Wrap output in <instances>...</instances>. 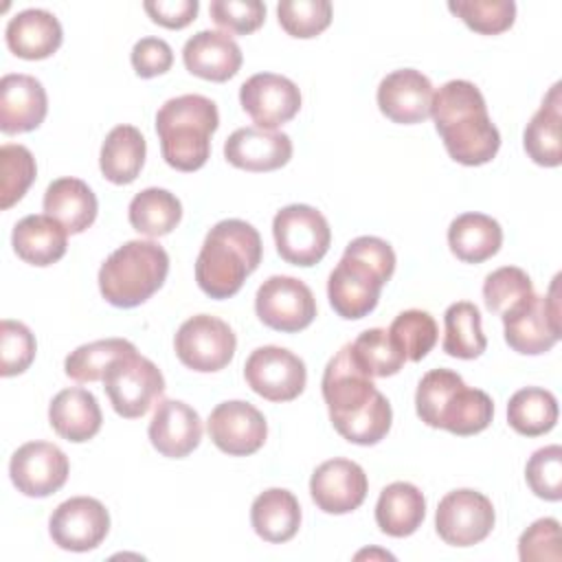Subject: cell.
Listing matches in <instances>:
<instances>
[{
	"instance_id": "cell-1",
	"label": "cell",
	"mask_w": 562,
	"mask_h": 562,
	"mask_svg": "<svg viewBox=\"0 0 562 562\" xmlns=\"http://www.w3.org/2000/svg\"><path fill=\"white\" fill-rule=\"evenodd\" d=\"M321 386L329 422L340 437L358 446H373L386 437L391 404L351 358L349 342L327 362Z\"/></svg>"
},
{
	"instance_id": "cell-2",
	"label": "cell",
	"mask_w": 562,
	"mask_h": 562,
	"mask_svg": "<svg viewBox=\"0 0 562 562\" xmlns=\"http://www.w3.org/2000/svg\"><path fill=\"white\" fill-rule=\"evenodd\" d=\"M430 116L452 160L479 167L496 156L501 134L487 114L481 90L472 81H446L432 97Z\"/></svg>"
},
{
	"instance_id": "cell-3",
	"label": "cell",
	"mask_w": 562,
	"mask_h": 562,
	"mask_svg": "<svg viewBox=\"0 0 562 562\" xmlns=\"http://www.w3.org/2000/svg\"><path fill=\"white\" fill-rule=\"evenodd\" d=\"M261 237L244 220H222L204 237L195 261V281L211 299L237 294L261 263Z\"/></svg>"
},
{
	"instance_id": "cell-4",
	"label": "cell",
	"mask_w": 562,
	"mask_h": 562,
	"mask_svg": "<svg viewBox=\"0 0 562 562\" xmlns=\"http://www.w3.org/2000/svg\"><path fill=\"white\" fill-rule=\"evenodd\" d=\"M415 408L426 426L459 437L483 432L494 417L492 397L481 389H470L450 369H432L419 380Z\"/></svg>"
},
{
	"instance_id": "cell-5",
	"label": "cell",
	"mask_w": 562,
	"mask_h": 562,
	"mask_svg": "<svg viewBox=\"0 0 562 562\" xmlns=\"http://www.w3.org/2000/svg\"><path fill=\"white\" fill-rule=\"evenodd\" d=\"M217 125L220 112L209 97L182 94L165 101L156 112V134L165 162L178 171L204 167Z\"/></svg>"
},
{
	"instance_id": "cell-6",
	"label": "cell",
	"mask_w": 562,
	"mask_h": 562,
	"mask_svg": "<svg viewBox=\"0 0 562 562\" xmlns=\"http://www.w3.org/2000/svg\"><path fill=\"white\" fill-rule=\"evenodd\" d=\"M167 272L169 255L160 244L132 239L101 263L99 290L114 307H136L162 288Z\"/></svg>"
},
{
	"instance_id": "cell-7",
	"label": "cell",
	"mask_w": 562,
	"mask_h": 562,
	"mask_svg": "<svg viewBox=\"0 0 562 562\" xmlns=\"http://www.w3.org/2000/svg\"><path fill=\"white\" fill-rule=\"evenodd\" d=\"M103 389L112 408L125 417H143L165 393V378L160 369L136 351L116 358L105 375Z\"/></svg>"
},
{
	"instance_id": "cell-8",
	"label": "cell",
	"mask_w": 562,
	"mask_h": 562,
	"mask_svg": "<svg viewBox=\"0 0 562 562\" xmlns=\"http://www.w3.org/2000/svg\"><path fill=\"white\" fill-rule=\"evenodd\" d=\"M277 252L292 266H316L329 250L331 228L321 211L310 204H290L272 220Z\"/></svg>"
},
{
	"instance_id": "cell-9",
	"label": "cell",
	"mask_w": 562,
	"mask_h": 562,
	"mask_svg": "<svg viewBox=\"0 0 562 562\" xmlns=\"http://www.w3.org/2000/svg\"><path fill=\"white\" fill-rule=\"evenodd\" d=\"M558 281L555 274L549 294H533L512 312L503 314L505 342L525 356H540L549 351L560 340V301H558Z\"/></svg>"
},
{
	"instance_id": "cell-10",
	"label": "cell",
	"mask_w": 562,
	"mask_h": 562,
	"mask_svg": "<svg viewBox=\"0 0 562 562\" xmlns=\"http://www.w3.org/2000/svg\"><path fill=\"white\" fill-rule=\"evenodd\" d=\"M237 338L228 323L211 314L187 318L173 338L178 360L198 373H213L224 369L235 356Z\"/></svg>"
},
{
	"instance_id": "cell-11",
	"label": "cell",
	"mask_w": 562,
	"mask_h": 562,
	"mask_svg": "<svg viewBox=\"0 0 562 562\" xmlns=\"http://www.w3.org/2000/svg\"><path fill=\"white\" fill-rule=\"evenodd\" d=\"M255 312L266 327L294 334L316 318V299L301 279L274 274L259 285Z\"/></svg>"
},
{
	"instance_id": "cell-12",
	"label": "cell",
	"mask_w": 562,
	"mask_h": 562,
	"mask_svg": "<svg viewBox=\"0 0 562 562\" xmlns=\"http://www.w3.org/2000/svg\"><path fill=\"white\" fill-rule=\"evenodd\" d=\"M492 501L476 490L448 492L435 512V529L446 544L472 547L485 540L494 527Z\"/></svg>"
},
{
	"instance_id": "cell-13",
	"label": "cell",
	"mask_w": 562,
	"mask_h": 562,
	"mask_svg": "<svg viewBox=\"0 0 562 562\" xmlns=\"http://www.w3.org/2000/svg\"><path fill=\"white\" fill-rule=\"evenodd\" d=\"M248 386L268 402H290L299 397L307 382L305 362L290 349L266 345L255 349L246 364Z\"/></svg>"
},
{
	"instance_id": "cell-14",
	"label": "cell",
	"mask_w": 562,
	"mask_h": 562,
	"mask_svg": "<svg viewBox=\"0 0 562 562\" xmlns=\"http://www.w3.org/2000/svg\"><path fill=\"white\" fill-rule=\"evenodd\" d=\"M389 279L362 259L342 252L338 266L327 281V296L334 312L347 321L371 314L380 301V292Z\"/></svg>"
},
{
	"instance_id": "cell-15",
	"label": "cell",
	"mask_w": 562,
	"mask_h": 562,
	"mask_svg": "<svg viewBox=\"0 0 562 562\" xmlns=\"http://www.w3.org/2000/svg\"><path fill=\"white\" fill-rule=\"evenodd\" d=\"M53 542L66 551H92L110 531L105 505L90 496H75L55 507L48 520Z\"/></svg>"
},
{
	"instance_id": "cell-16",
	"label": "cell",
	"mask_w": 562,
	"mask_h": 562,
	"mask_svg": "<svg viewBox=\"0 0 562 562\" xmlns=\"http://www.w3.org/2000/svg\"><path fill=\"white\" fill-rule=\"evenodd\" d=\"M239 103L257 127L274 130L299 114L301 90L283 75L257 72L241 83Z\"/></svg>"
},
{
	"instance_id": "cell-17",
	"label": "cell",
	"mask_w": 562,
	"mask_h": 562,
	"mask_svg": "<svg viewBox=\"0 0 562 562\" xmlns=\"http://www.w3.org/2000/svg\"><path fill=\"white\" fill-rule=\"evenodd\" d=\"M68 457L48 441H29L20 446L9 463L13 485L31 498H44L61 490L68 479Z\"/></svg>"
},
{
	"instance_id": "cell-18",
	"label": "cell",
	"mask_w": 562,
	"mask_h": 562,
	"mask_svg": "<svg viewBox=\"0 0 562 562\" xmlns=\"http://www.w3.org/2000/svg\"><path fill=\"white\" fill-rule=\"evenodd\" d=\"M206 428L211 441L231 457L257 452L268 437V424L261 411L241 400L217 404L209 415Z\"/></svg>"
},
{
	"instance_id": "cell-19",
	"label": "cell",
	"mask_w": 562,
	"mask_h": 562,
	"mask_svg": "<svg viewBox=\"0 0 562 562\" xmlns=\"http://www.w3.org/2000/svg\"><path fill=\"white\" fill-rule=\"evenodd\" d=\"M369 481L364 470L349 459H329L321 463L310 479V494L325 514H349L367 498Z\"/></svg>"
},
{
	"instance_id": "cell-20",
	"label": "cell",
	"mask_w": 562,
	"mask_h": 562,
	"mask_svg": "<svg viewBox=\"0 0 562 562\" xmlns=\"http://www.w3.org/2000/svg\"><path fill=\"white\" fill-rule=\"evenodd\" d=\"M432 83L415 68H400L389 72L378 86L380 112L400 125H415L430 116Z\"/></svg>"
},
{
	"instance_id": "cell-21",
	"label": "cell",
	"mask_w": 562,
	"mask_h": 562,
	"mask_svg": "<svg viewBox=\"0 0 562 562\" xmlns=\"http://www.w3.org/2000/svg\"><path fill=\"white\" fill-rule=\"evenodd\" d=\"M224 158L244 171H274L292 158V140L288 134L263 127H239L224 143Z\"/></svg>"
},
{
	"instance_id": "cell-22",
	"label": "cell",
	"mask_w": 562,
	"mask_h": 562,
	"mask_svg": "<svg viewBox=\"0 0 562 562\" xmlns=\"http://www.w3.org/2000/svg\"><path fill=\"white\" fill-rule=\"evenodd\" d=\"M48 112L44 86L31 75H4L0 79V130L24 134L42 125Z\"/></svg>"
},
{
	"instance_id": "cell-23",
	"label": "cell",
	"mask_w": 562,
	"mask_h": 562,
	"mask_svg": "<svg viewBox=\"0 0 562 562\" xmlns=\"http://www.w3.org/2000/svg\"><path fill=\"white\" fill-rule=\"evenodd\" d=\"M151 446L169 459L191 454L202 439L200 415L180 400H162L149 422Z\"/></svg>"
},
{
	"instance_id": "cell-24",
	"label": "cell",
	"mask_w": 562,
	"mask_h": 562,
	"mask_svg": "<svg viewBox=\"0 0 562 562\" xmlns=\"http://www.w3.org/2000/svg\"><path fill=\"white\" fill-rule=\"evenodd\" d=\"M187 70L206 81H228L241 68V48L224 31H200L182 48Z\"/></svg>"
},
{
	"instance_id": "cell-25",
	"label": "cell",
	"mask_w": 562,
	"mask_h": 562,
	"mask_svg": "<svg viewBox=\"0 0 562 562\" xmlns=\"http://www.w3.org/2000/svg\"><path fill=\"white\" fill-rule=\"evenodd\" d=\"M7 46L22 59H46L64 40L59 20L46 9H24L15 13L4 31Z\"/></svg>"
},
{
	"instance_id": "cell-26",
	"label": "cell",
	"mask_w": 562,
	"mask_h": 562,
	"mask_svg": "<svg viewBox=\"0 0 562 562\" xmlns=\"http://www.w3.org/2000/svg\"><path fill=\"white\" fill-rule=\"evenodd\" d=\"M53 430L72 443H83L101 430V408L97 397L79 386L59 391L48 406Z\"/></svg>"
},
{
	"instance_id": "cell-27",
	"label": "cell",
	"mask_w": 562,
	"mask_h": 562,
	"mask_svg": "<svg viewBox=\"0 0 562 562\" xmlns=\"http://www.w3.org/2000/svg\"><path fill=\"white\" fill-rule=\"evenodd\" d=\"M68 231L50 215H26L13 226L15 255L31 266H53L66 255Z\"/></svg>"
},
{
	"instance_id": "cell-28",
	"label": "cell",
	"mask_w": 562,
	"mask_h": 562,
	"mask_svg": "<svg viewBox=\"0 0 562 562\" xmlns=\"http://www.w3.org/2000/svg\"><path fill=\"white\" fill-rule=\"evenodd\" d=\"M44 211L70 235L83 233L97 220L99 202L92 189L79 178H57L46 187Z\"/></svg>"
},
{
	"instance_id": "cell-29",
	"label": "cell",
	"mask_w": 562,
	"mask_h": 562,
	"mask_svg": "<svg viewBox=\"0 0 562 562\" xmlns=\"http://www.w3.org/2000/svg\"><path fill=\"white\" fill-rule=\"evenodd\" d=\"M522 145L527 156L540 167H558L562 162V97L560 83L547 92L540 110L525 127Z\"/></svg>"
},
{
	"instance_id": "cell-30",
	"label": "cell",
	"mask_w": 562,
	"mask_h": 562,
	"mask_svg": "<svg viewBox=\"0 0 562 562\" xmlns=\"http://www.w3.org/2000/svg\"><path fill=\"white\" fill-rule=\"evenodd\" d=\"M426 516V498L422 490L406 481H395L380 492L375 505V522L382 533L406 538L419 529Z\"/></svg>"
},
{
	"instance_id": "cell-31",
	"label": "cell",
	"mask_w": 562,
	"mask_h": 562,
	"mask_svg": "<svg viewBox=\"0 0 562 562\" xmlns=\"http://www.w3.org/2000/svg\"><path fill=\"white\" fill-rule=\"evenodd\" d=\"M250 525L266 542H288L301 527V507L292 492L270 487L261 492L250 507Z\"/></svg>"
},
{
	"instance_id": "cell-32",
	"label": "cell",
	"mask_w": 562,
	"mask_h": 562,
	"mask_svg": "<svg viewBox=\"0 0 562 562\" xmlns=\"http://www.w3.org/2000/svg\"><path fill=\"white\" fill-rule=\"evenodd\" d=\"M503 244L501 224L485 213H463L448 226V246L465 263H481L494 257Z\"/></svg>"
},
{
	"instance_id": "cell-33",
	"label": "cell",
	"mask_w": 562,
	"mask_h": 562,
	"mask_svg": "<svg viewBox=\"0 0 562 562\" xmlns=\"http://www.w3.org/2000/svg\"><path fill=\"white\" fill-rule=\"evenodd\" d=\"M145 136L134 125H116L101 145L99 167L105 180L114 184H130L138 178L145 165Z\"/></svg>"
},
{
	"instance_id": "cell-34",
	"label": "cell",
	"mask_w": 562,
	"mask_h": 562,
	"mask_svg": "<svg viewBox=\"0 0 562 562\" xmlns=\"http://www.w3.org/2000/svg\"><path fill=\"white\" fill-rule=\"evenodd\" d=\"M127 217L134 231L147 237H162L169 235L182 217V204L180 200L158 187H149L138 191L127 209Z\"/></svg>"
},
{
	"instance_id": "cell-35",
	"label": "cell",
	"mask_w": 562,
	"mask_h": 562,
	"mask_svg": "<svg viewBox=\"0 0 562 562\" xmlns=\"http://www.w3.org/2000/svg\"><path fill=\"white\" fill-rule=\"evenodd\" d=\"M509 426L525 437H540L558 422V400L551 391L527 386L516 391L507 404Z\"/></svg>"
},
{
	"instance_id": "cell-36",
	"label": "cell",
	"mask_w": 562,
	"mask_h": 562,
	"mask_svg": "<svg viewBox=\"0 0 562 562\" xmlns=\"http://www.w3.org/2000/svg\"><path fill=\"white\" fill-rule=\"evenodd\" d=\"M443 325H446L443 351L448 356L472 360L485 351L487 340L481 327V312L474 303L470 301L452 303L443 314Z\"/></svg>"
},
{
	"instance_id": "cell-37",
	"label": "cell",
	"mask_w": 562,
	"mask_h": 562,
	"mask_svg": "<svg viewBox=\"0 0 562 562\" xmlns=\"http://www.w3.org/2000/svg\"><path fill=\"white\" fill-rule=\"evenodd\" d=\"M349 349L358 367L371 378L395 375L406 362V356L393 342L389 329L382 327L362 331L353 342H349Z\"/></svg>"
},
{
	"instance_id": "cell-38",
	"label": "cell",
	"mask_w": 562,
	"mask_h": 562,
	"mask_svg": "<svg viewBox=\"0 0 562 562\" xmlns=\"http://www.w3.org/2000/svg\"><path fill=\"white\" fill-rule=\"evenodd\" d=\"M132 351H136V347L125 338L94 340L70 351L64 362V371L75 382H97V380H103L108 367L116 358Z\"/></svg>"
},
{
	"instance_id": "cell-39",
	"label": "cell",
	"mask_w": 562,
	"mask_h": 562,
	"mask_svg": "<svg viewBox=\"0 0 562 562\" xmlns=\"http://www.w3.org/2000/svg\"><path fill=\"white\" fill-rule=\"evenodd\" d=\"M389 336L402 349L406 360L419 362L437 345L439 329L435 318L424 310H406L395 316Z\"/></svg>"
},
{
	"instance_id": "cell-40",
	"label": "cell",
	"mask_w": 562,
	"mask_h": 562,
	"mask_svg": "<svg viewBox=\"0 0 562 562\" xmlns=\"http://www.w3.org/2000/svg\"><path fill=\"white\" fill-rule=\"evenodd\" d=\"M533 294L536 292H533V283H531L529 274L516 266H503V268L490 272L483 283L485 307L501 316L512 312L514 307H518Z\"/></svg>"
},
{
	"instance_id": "cell-41",
	"label": "cell",
	"mask_w": 562,
	"mask_h": 562,
	"mask_svg": "<svg viewBox=\"0 0 562 562\" xmlns=\"http://www.w3.org/2000/svg\"><path fill=\"white\" fill-rule=\"evenodd\" d=\"M37 173L35 158L24 145L0 147V206L11 209L24 198Z\"/></svg>"
},
{
	"instance_id": "cell-42",
	"label": "cell",
	"mask_w": 562,
	"mask_h": 562,
	"mask_svg": "<svg viewBox=\"0 0 562 562\" xmlns=\"http://www.w3.org/2000/svg\"><path fill=\"white\" fill-rule=\"evenodd\" d=\"M448 9L481 35H498L516 20L512 0H452Z\"/></svg>"
},
{
	"instance_id": "cell-43",
	"label": "cell",
	"mask_w": 562,
	"mask_h": 562,
	"mask_svg": "<svg viewBox=\"0 0 562 562\" xmlns=\"http://www.w3.org/2000/svg\"><path fill=\"white\" fill-rule=\"evenodd\" d=\"M281 29L299 40L321 35L331 24L329 0H283L277 4Z\"/></svg>"
},
{
	"instance_id": "cell-44",
	"label": "cell",
	"mask_w": 562,
	"mask_h": 562,
	"mask_svg": "<svg viewBox=\"0 0 562 562\" xmlns=\"http://www.w3.org/2000/svg\"><path fill=\"white\" fill-rule=\"evenodd\" d=\"M35 351L37 345L31 329L20 321L4 318L0 325V375L11 378L24 373L31 367Z\"/></svg>"
},
{
	"instance_id": "cell-45",
	"label": "cell",
	"mask_w": 562,
	"mask_h": 562,
	"mask_svg": "<svg viewBox=\"0 0 562 562\" xmlns=\"http://www.w3.org/2000/svg\"><path fill=\"white\" fill-rule=\"evenodd\" d=\"M525 479L531 492L544 501L562 498V448L544 446L536 450L525 468Z\"/></svg>"
},
{
	"instance_id": "cell-46",
	"label": "cell",
	"mask_w": 562,
	"mask_h": 562,
	"mask_svg": "<svg viewBox=\"0 0 562 562\" xmlns=\"http://www.w3.org/2000/svg\"><path fill=\"white\" fill-rule=\"evenodd\" d=\"M209 13L226 33L248 35L266 20V4L259 0H213Z\"/></svg>"
},
{
	"instance_id": "cell-47",
	"label": "cell",
	"mask_w": 562,
	"mask_h": 562,
	"mask_svg": "<svg viewBox=\"0 0 562 562\" xmlns=\"http://www.w3.org/2000/svg\"><path fill=\"white\" fill-rule=\"evenodd\" d=\"M518 555L522 562H558L560 553V522L555 518H540L527 527L518 540Z\"/></svg>"
},
{
	"instance_id": "cell-48",
	"label": "cell",
	"mask_w": 562,
	"mask_h": 562,
	"mask_svg": "<svg viewBox=\"0 0 562 562\" xmlns=\"http://www.w3.org/2000/svg\"><path fill=\"white\" fill-rule=\"evenodd\" d=\"M134 72L143 79L165 75L173 64L171 46L160 37H140L132 48Z\"/></svg>"
},
{
	"instance_id": "cell-49",
	"label": "cell",
	"mask_w": 562,
	"mask_h": 562,
	"mask_svg": "<svg viewBox=\"0 0 562 562\" xmlns=\"http://www.w3.org/2000/svg\"><path fill=\"white\" fill-rule=\"evenodd\" d=\"M151 22L165 29H184L189 26L200 9L198 0H147L145 4Z\"/></svg>"
}]
</instances>
